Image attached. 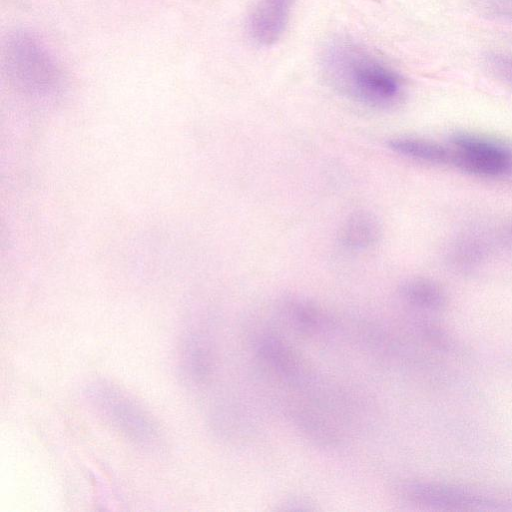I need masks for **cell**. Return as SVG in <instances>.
<instances>
[{
  "mask_svg": "<svg viewBox=\"0 0 512 512\" xmlns=\"http://www.w3.org/2000/svg\"><path fill=\"white\" fill-rule=\"evenodd\" d=\"M328 83L339 93L374 108H388L400 98V76L364 47L348 38L330 41L321 56Z\"/></svg>",
  "mask_w": 512,
  "mask_h": 512,
  "instance_id": "6da1fadb",
  "label": "cell"
},
{
  "mask_svg": "<svg viewBox=\"0 0 512 512\" xmlns=\"http://www.w3.org/2000/svg\"><path fill=\"white\" fill-rule=\"evenodd\" d=\"M4 58L10 80L25 94L48 99L59 92L60 68L47 47L31 33L12 34L6 41Z\"/></svg>",
  "mask_w": 512,
  "mask_h": 512,
  "instance_id": "7a4b0ae2",
  "label": "cell"
},
{
  "mask_svg": "<svg viewBox=\"0 0 512 512\" xmlns=\"http://www.w3.org/2000/svg\"><path fill=\"white\" fill-rule=\"evenodd\" d=\"M87 395L96 412L123 437L142 447L155 444L156 425L126 393L111 384L98 382L88 388Z\"/></svg>",
  "mask_w": 512,
  "mask_h": 512,
  "instance_id": "3957f363",
  "label": "cell"
},
{
  "mask_svg": "<svg viewBox=\"0 0 512 512\" xmlns=\"http://www.w3.org/2000/svg\"><path fill=\"white\" fill-rule=\"evenodd\" d=\"M450 163L459 170L481 177L512 174V147L485 136L455 133L450 138Z\"/></svg>",
  "mask_w": 512,
  "mask_h": 512,
  "instance_id": "277c9868",
  "label": "cell"
},
{
  "mask_svg": "<svg viewBox=\"0 0 512 512\" xmlns=\"http://www.w3.org/2000/svg\"><path fill=\"white\" fill-rule=\"evenodd\" d=\"M399 494L407 501L441 510H488L497 509V501L457 486L408 481L398 485Z\"/></svg>",
  "mask_w": 512,
  "mask_h": 512,
  "instance_id": "5b68a950",
  "label": "cell"
},
{
  "mask_svg": "<svg viewBox=\"0 0 512 512\" xmlns=\"http://www.w3.org/2000/svg\"><path fill=\"white\" fill-rule=\"evenodd\" d=\"M285 410L294 428L315 446L334 449L341 445V431L329 412L297 396L289 397Z\"/></svg>",
  "mask_w": 512,
  "mask_h": 512,
  "instance_id": "8992f818",
  "label": "cell"
},
{
  "mask_svg": "<svg viewBox=\"0 0 512 512\" xmlns=\"http://www.w3.org/2000/svg\"><path fill=\"white\" fill-rule=\"evenodd\" d=\"M296 0H258L248 20V31L259 45L269 46L282 36Z\"/></svg>",
  "mask_w": 512,
  "mask_h": 512,
  "instance_id": "52a82bcc",
  "label": "cell"
},
{
  "mask_svg": "<svg viewBox=\"0 0 512 512\" xmlns=\"http://www.w3.org/2000/svg\"><path fill=\"white\" fill-rule=\"evenodd\" d=\"M180 361L187 383L201 387L210 382L214 372V357L205 336L199 332L187 334L182 344Z\"/></svg>",
  "mask_w": 512,
  "mask_h": 512,
  "instance_id": "ba28073f",
  "label": "cell"
},
{
  "mask_svg": "<svg viewBox=\"0 0 512 512\" xmlns=\"http://www.w3.org/2000/svg\"><path fill=\"white\" fill-rule=\"evenodd\" d=\"M283 312L291 330L300 336H323L337 327L333 319L309 301L288 302Z\"/></svg>",
  "mask_w": 512,
  "mask_h": 512,
  "instance_id": "9c48e42d",
  "label": "cell"
},
{
  "mask_svg": "<svg viewBox=\"0 0 512 512\" xmlns=\"http://www.w3.org/2000/svg\"><path fill=\"white\" fill-rule=\"evenodd\" d=\"M399 295L413 308L437 312L447 305V294L434 280L416 277L404 281L399 287Z\"/></svg>",
  "mask_w": 512,
  "mask_h": 512,
  "instance_id": "30bf717a",
  "label": "cell"
},
{
  "mask_svg": "<svg viewBox=\"0 0 512 512\" xmlns=\"http://www.w3.org/2000/svg\"><path fill=\"white\" fill-rule=\"evenodd\" d=\"M378 219L369 212H357L344 223L341 231L342 244L352 250L367 249L380 238Z\"/></svg>",
  "mask_w": 512,
  "mask_h": 512,
  "instance_id": "8fae6325",
  "label": "cell"
},
{
  "mask_svg": "<svg viewBox=\"0 0 512 512\" xmlns=\"http://www.w3.org/2000/svg\"><path fill=\"white\" fill-rule=\"evenodd\" d=\"M391 150L406 158L429 164L450 163V150L436 142L414 138L396 137L388 143Z\"/></svg>",
  "mask_w": 512,
  "mask_h": 512,
  "instance_id": "7c38bea8",
  "label": "cell"
},
{
  "mask_svg": "<svg viewBox=\"0 0 512 512\" xmlns=\"http://www.w3.org/2000/svg\"><path fill=\"white\" fill-rule=\"evenodd\" d=\"M485 246L474 236L464 237L453 244L449 252L451 264L459 270L474 268L483 260Z\"/></svg>",
  "mask_w": 512,
  "mask_h": 512,
  "instance_id": "4fadbf2b",
  "label": "cell"
},
{
  "mask_svg": "<svg viewBox=\"0 0 512 512\" xmlns=\"http://www.w3.org/2000/svg\"><path fill=\"white\" fill-rule=\"evenodd\" d=\"M483 62L492 76L512 88V56L490 52L484 56Z\"/></svg>",
  "mask_w": 512,
  "mask_h": 512,
  "instance_id": "5bb4252c",
  "label": "cell"
},
{
  "mask_svg": "<svg viewBox=\"0 0 512 512\" xmlns=\"http://www.w3.org/2000/svg\"><path fill=\"white\" fill-rule=\"evenodd\" d=\"M280 510H311L314 509L313 503L300 496L290 497L280 504Z\"/></svg>",
  "mask_w": 512,
  "mask_h": 512,
  "instance_id": "9a60e30c",
  "label": "cell"
},
{
  "mask_svg": "<svg viewBox=\"0 0 512 512\" xmlns=\"http://www.w3.org/2000/svg\"><path fill=\"white\" fill-rule=\"evenodd\" d=\"M503 240L504 242L512 247V224H510L503 232Z\"/></svg>",
  "mask_w": 512,
  "mask_h": 512,
  "instance_id": "2e32d148",
  "label": "cell"
}]
</instances>
